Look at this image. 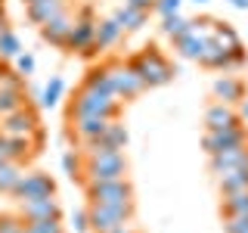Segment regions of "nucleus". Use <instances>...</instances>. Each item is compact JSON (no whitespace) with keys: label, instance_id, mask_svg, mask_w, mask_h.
<instances>
[{"label":"nucleus","instance_id":"4468645a","mask_svg":"<svg viewBox=\"0 0 248 233\" xmlns=\"http://www.w3.org/2000/svg\"><path fill=\"white\" fill-rule=\"evenodd\" d=\"M37 140L34 137H6L0 134V159L3 162H19V165H28L37 155Z\"/></svg>","mask_w":248,"mask_h":233},{"label":"nucleus","instance_id":"f3484780","mask_svg":"<svg viewBox=\"0 0 248 233\" xmlns=\"http://www.w3.org/2000/svg\"><path fill=\"white\" fill-rule=\"evenodd\" d=\"M72 25H75V16L72 13H59L56 19H50L46 25H41V37L50 47H59V50H65V44H68V34H72Z\"/></svg>","mask_w":248,"mask_h":233},{"label":"nucleus","instance_id":"9d476101","mask_svg":"<svg viewBox=\"0 0 248 233\" xmlns=\"http://www.w3.org/2000/svg\"><path fill=\"white\" fill-rule=\"evenodd\" d=\"M34 196H56V181L46 171H22L19 183L13 190V199H34Z\"/></svg>","mask_w":248,"mask_h":233},{"label":"nucleus","instance_id":"6e6552de","mask_svg":"<svg viewBox=\"0 0 248 233\" xmlns=\"http://www.w3.org/2000/svg\"><path fill=\"white\" fill-rule=\"evenodd\" d=\"M37 131H41V115L31 103L0 118V134L6 137H37Z\"/></svg>","mask_w":248,"mask_h":233},{"label":"nucleus","instance_id":"cd10ccee","mask_svg":"<svg viewBox=\"0 0 248 233\" xmlns=\"http://www.w3.org/2000/svg\"><path fill=\"white\" fill-rule=\"evenodd\" d=\"M230 215H248V190L220 193V217H230Z\"/></svg>","mask_w":248,"mask_h":233},{"label":"nucleus","instance_id":"ddd939ff","mask_svg":"<svg viewBox=\"0 0 248 233\" xmlns=\"http://www.w3.org/2000/svg\"><path fill=\"white\" fill-rule=\"evenodd\" d=\"M211 97L217 100V103L239 106V103H242V100L248 97V84H245V78H239V75H232V72H223V75H217V78H214V84H211Z\"/></svg>","mask_w":248,"mask_h":233},{"label":"nucleus","instance_id":"49530a36","mask_svg":"<svg viewBox=\"0 0 248 233\" xmlns=\"http://www.w3.org/2000/svg\"><path fill=\"white\" fill-rule=\"evenodd\" d=\"M0 10H3V0H0Z\"/></svg>","mask_w":248,"mask_h":233},{"label":"nucleus","instance_id":"423d86ee","mask_svg":"<svg viewBox=\"0 0 248 233\" xmlns=\"http://www.w3.org/2000/svg\"><path fill=\"white\" fill-rule=\"evenodd\" d=\"M137 205L124 208V205H99V202H87V221H90V233H112L118 227L134 224Z\"/></svg>","mask_w":248,"mask_h":233},{"label":"nucleus","instance_id":"c756f323","mask_svg":"<svg viewBox=\"0 0 248 233\" xmlns=\"http://www.w3.org/2000/svg\"><path fill=\"white\" fill-rule=\"evenodd\" d=\"M19 177H22L19 162H0V196H13Z\"/></svg>","mask_w":248,"mask_h":233},{"label":"nucleus","instance_id":"393cba45","mask_svg":"<svg viewBox=\"0 0 248 233\" xmlns=\"http://www.w3.org/2000/svg\"><path fill=\"white\" fill-rule=\"evenodd\" d=\"M211 44H217L220 50H236V47H242V37H239V31L230 25V22H220L217 19V25L211 31Z\"/></svg>","mask_w":248,"mask_h":233},{"label":"nucleus","instance_id":"c85d7f7f","mask_svg":"<svg viewBox=\"0 0 248 233\" xmlns=\"http://www.w3.org/2000/svg\"><path fill=\"white\" fill-rule=\"evenodd\" d=\"M158 28H161V34H165L168 41H177V37H183V34H189V31H192V19L174 13V16H165Z\"/></svg>","mask_w":248,"mask_h":233},{"label":"nucleus","instance_id":"39448f33","mask_svg":"<svg viewBox=\"0 0 248 233\" xmlns=\"http://www.w3.org/2000/svg\"><path fill=\"white\" fill-rule=\"evenodd\" d=\"M84 196L87 202H99V205H124L134 208V183L127 177H118V181H99V183H84Z\"/></svg>","mask_w":248,"mask_h":233},{"label":"nucleus","instance_id":"9b49d317","mask_svg":"<svg viewBox=\"0 0 248 233\" xmlns=\"http://www.w3.org/2000/svg\"><path fill=\"white\" fill-rule=\"evenodd\" d=\"M108 121H112V118H106V115H65L68 137H75L78 146H84L87 140L103 137L106 128H108Z\"/></svg>","mask_w":248,"mask_h":233},{"label":"nucleus","instance_id":"473e14b6","mask_svg":"<svg viewBox=\"0 0 248 233\" xmlns=\"http://www.w3.org/2000/svg\"><path fill=\"white\" fill-rule=\"evenodd\" d=\"M59 162H62V171H65L72 181H81V171H84V155H81V150H65Z\"/></svg>","mask_w":248,"mask_h":233},{"label":"nucleus","instance_id":"2eb2a0df","mask_svg":"<svg viewBox=\"0 0 248 233\" xmlns=\"http://www.w3.org/2000/svg\"><path fill=\"white\" fill-rule=\"evenodd\" d=\"M19 215L25 221H44V217H62V205L56 196H34V199H22L16 202Z\"/></svg>","mask_w":248,"mask_h":233},{"label":"nucleus","instance_id":"a18cd8bd","mask_svg":"<svg viewBox=\"0 0 248 233\" xmlns=\"http://www.w3.org/2000/svg\"><path fill=\"white\" fill-rule=\"evenodd\" d=\"M189 3H196V6H205V3H211V0H189Z\"/></svg>","mask_w":248,"mask_h":233},{"label":"nucleus","instance_id":"79ce46f5","mask_svg":"<svg viewBox=\"0 0 248 233\" xmlns=\"http://www.w3.org/2000/svg\"><path fill=\"white\" fill-rule=\"evenodd\" d=\"M227 3L232 6V10H242V13H248V0H227Z\"/></svg>","mask_w":248,"mask_h":233},{"label":"nucleus","instance_id":"aec40b11","mask_svg":"<svg viewBox=\"0 0 248 233\" xmlns=\"http://www.w3.org/2000/svg\"><path fill=\"white\" fill-rule=\"evenodd\" d=\"M199 66L202 68H208V72H236V62H232V56L227 50H220L217 44H211L208 41V47H205V53L199 56Z\"/></svg>","mask_w":248,"mask_h":233},{"label":"nucleus","instance_id":"58836bf2","mask_svg":"<svg viewBox=\"0 0 248 233\" xmlns=\"http://www.w3.org/2000/svg\"><path fill=\"white\" fill-rule=\"evenodd\" d=\"M72 227H75V233H90V221H87V208H84V212H75V217H72Z\"/></svg>","mask_w":248,"mask_h":233},{"label":"nucleus","instance_id":"dca6fc26","mask_svg":"<svg viewBox=\"0 0 248 233\" xmlns=\"http://www.w3.org/2000/svg\"><path fill=\"white\" fill-rule=\"evenodd\" d=\"M236 168H248V143L208 155V171L211 174H223V171H236Z\"/></svg>","mask_w":248,"mask_h":233},{"label":"nucleus","instance_id":"4be33fe9","mask_svg":"<svg viewBox=\"0 0 248 233\" xmlns=\"http://www.w3.org/2000/svg\"><path fill=\"white\" fill-rule=\"evenodd\" d=\"M170 44H174V53H177V56L199 62V56L205 53V47H208V37H202V34H196V31H189V34L177 37V41H170Z\"/></svg>","mask_w":248,"mask_h":233},{"label":"nucleus","instance_id":"f03ea898","mask_svg":"<svg viewBox=\"0 0 248 233\" xmlns=\"http://www.w3.org/2000/svg\"><path fill=\"white\" fill-rule=\"evenodd\" d=\"M96 10L93 3H81L75 13V25H72V34H68V44L65 50L68 53H78V56H96Z\"/></svg>","mask_w":248,"mask_h":233},{"label":"nucleus","instance_id":"1a4fd4ad","mask_svg":"<svg viewBox=\"0 0 248 233\" xmlns=\"http://www.w3.org/2000/svg\"><path fill=\"white\" fill-rule=\"evenodd\" d=\"M28 106V93H25V78L16 68H6L0 78V118L16 112V109Z\"/></svg>","mask_w":248,"mask_h":233},{"label":"nucleus","instance_id":"a211bd4d","mask_svg":"<svg viewBox=\"0 0 248 233\" xmlns=\"http://www.w3.org/2000/svg\"><path fill=\"white\" fill-rule=\"evenodd\" d=\"M68 10V0H31V3H25V16L31 25H46L50 19H56L59 13Z\"/></svg>","mask_w":248,"mask_h":233},{"label":"nucleus","instance_id":"0eeeda50","mask_svg":"<svg viewBox=\"0 0 248 233\" xmlns=\"http://www.w3.org/2000/svg\"><path fill=\"white\" fill-rule=\"evenodd\" d=\"M106 68H108V78H112V90L121 103H127V100H134L146 90V81L127 66V59H108Z\"/></svg>","mask_w":248,"mask_h":233},{"label":"nucleus","instance_id":"6ab92c4d","mask_svg":"<svg viewBox=\"0 0 248 233\" xmlns=\"http://www.w3.org/2000/svg\"><path fill=\"white\" fill-rule=\"evenodd\" d=\"M232 124H242L236 106H227V103H217L214 100L205 109V131H223V128H232Z\"/></svg>","mask_w":248,"mask_h":233},{"label":"nucleus","instance_id":"e433bc0d","mask_svg":"<svg viewBox=\"0 0 248 233\" xmlns=\"http://www.w3.org/2000/svg\"><path fill=\"white\" fill-rule=\"evenodd\" d=\"M214 25H217L214 16H199V19H192V31H196V34H202V37H208V41H211Z\"/></svg>","mask_w":248,"mask_h":233},{"label":"nucleus","instance_id":"2f4dec72","mask_svg":"<svg viewBox=\"0 0 248 233\" xmlns=\"http://www.w3.org/2000/svg\"><path fill=\"white\" fill-rule=\"evenodd\" d=\"M106 143L108 146H115V150H127V140H130V134H127V128L118 121V118H112L108 121V128H106Z\"/></svg>","mask_w":248,"mask_h":233},{"label":"nucleus","instance_id":"c03bdc74","mask_svg":"<svg viewBox=\"0 0 248 233\" xmlns=\"http://www.w3.org/2000/svg\"><path fill=\"white\" fill-rule=\"evenodd\" d=\"M6 28H10V22H6V13L0 10V31H6Z\"/></svg>","mask_w":248,"mask_h":233},{"label":"nucleus","instance_id":"f8f14e48","mask_svg":"<svg viewBox=\"0 0 248 233\" xmlns=\"http://www.w3.org/2000/svg\"><path fill=\"white\" fill-rule=\"evenodd\" d=\"M242 143H248V128L245 124H232V128H223V131H205V137H202L205 155L232 150V146H242Z\"/></svg>","mask_w":248,"mask_h":233},{"label":"nucleus","instance_id":"4c0bfd02","mask_svg":"<svg viewBox=\"0 0 248 233\" xmlns=\"http://www.w3.org/2000/svg\"><path fill=\"white\" fill-rule=\"evenodd\" d=\"M186 3V0H155V10L152 13H158L161 19L165 16H174V13H180V6Z\"/></svg>","mask_w":248,"mask_h":233},{"label":"nucleus","instance_id":"a19ab883","mask_svg":"<svg viewBox=\"0 0 248 233\" xmlns=\"http://www.w3.org/2000/svg\"><path fill=\"white\" fill-rule=\"evenodd\" d=\"M236 112H239V121H242L245 128H248V97L242 100V103H239V109H236Z\"/></svg>","mask_w":248,"mask_h":233},{"label":"nucleus","instance_id":"20e7f679","mask_svg":"<svg viewBox=\"0 0 248 233\" xmlns=\"http://www.w3.org/2000/svg\"><path fill=\"white\" fill-rule=\"evenodd\" d=\"M84 155V152H81ZM127 177V155L121 150L103 152V155H84L81 183H99V181H118Z\"/></svg>","mask_w":248,"mask_h":233},{"label":"nucleus","instance_id":"412c9836","mask_svg":"<svg viewBox=\"0 0 248 233\" xmlns=\"http://www.w3.org/2000/svg\"><path fill=\"white\" fill-rule=\"evenodd\" d=\"M124 37V28L115 22V16H106V19H96V50H112L118 47Z\"/></svg>","mask_w":248,"mask_h":233},{"label":"nucleus","instance_id":"bb28decb","mask_svg":"<svg viewBox=\"0 0 248 233\" xmlns=\"http://www.w3.org/2000/svg\"><path fill=\"white\" fill-rule=\"evenodd\" d=\"M81 84H84V87H90V90H99V93H115V90H112V78H108L106 62H99V66H90Z\"/></svg>","mask_w":248,"mask_h":233},{"label":"nucleus","instance_id":"7ed1b4c3","mask_svg":"<svg viewBox=\"0 0 248 233\" xmlns=\"http://www.w3.org/2000/svg\"><path fill=\"white\" fill-rule=\"evenodd\" d=\"M121 100L115 93H99V90H90V87H78L75 90V100L68 103V112L65 115H106V118H118L121 115Z\"/></svg>","mask_w":248,"mask_h":233},{"label":"nucleus","instance_id":"f704fd0d","mask_svg":"<svg viewBox=\"0 0 248 233\" xmlns=\"http://www.w3.org/2000/svg\"><path fill=\"white\" fill-rule=\"evenodd\" d=\"M13 66H16V72H19L22 78H28V75H34V68H37V59L31 56V53H19V56L13 59Z\"/></svg>","mask_w":248,"mask_h":233},{"label":"nucleus","instance_id":"5701e85b","mask_svg":"<svg viewBox=\"0 0 248 233\" xmlns=\"http://www.w3.org/2000/svg\"><path fill=\"white\" fill-rule=\"evenodd\" d=\"M112 16H115V22H118V25L124 28V34H134V31H140V28L146 25V22H149V13L134 10V6H124V3H121Z\"/></svg>","mask_w":248,"mask_h":233},{"label":"nucleus","instance_id":"f257e3e1","mask_svg":"<svg viewBox=\"0 0 248 233\" xmlns=\"http://www.w3.org/2000/svg\"><path fill=\"white\" fill-rule=\"evenodd\" d=\"M127 66L146 81V90L165 87V84L174 81V66H170L168 56H165V53H161L155 44H149V47H143L140 53H134V56L127 59Z\"/></svg>","mask_w":248,"mask_h":233},{"label":"nucleus","instance_id":"72a5a7b5","mask_svg":"<svg viewBox=\"0 0 248 233\" xmlns=\"http://www.w3.org/2000/svg\"><path fill=\"white\" fill-rule=\"evenodd\" d=\"M0 233H28L25 230V217L19 212L16 215H0Z\"/></svg>","mask_w":248,"mask_h":233},{"label":"nucleus","instance_id":"b1692460","mask_svg":"<svg viewBox=\"0 0 248 233\" xmlns=\"http://www.w3.org/2000/svg\"><path fill=\"white\" fill-rule=\"evenodd\" d=\"M62 97H65V78L53 75L50 81H46V87L41 90V97H37V106L41 109H56L62 103Z\"/></svg>","mask_w":248,"mask_h":233},{"label":"nucleus","instance_id":"de8ad7c7","mask_svg":"<svg viewBox=\"0 0 248 233\" xmlns=\"http://www.w3.org/2000/svg\"><path fill=\"white\" fill-rule=\"evenodd\" d=\"M22 3H31V0H22Z\"/></svg>","mask_w":248,"mask_h":233},{"label":"nucleus","instance_id":"c9c22d12","mask_svg":"<svg viewBox=\"0 0 248 233\" xmlns=\"http://www.w3.org/2000/svg\"><path fill=\"white\" fill-rule=\"evenodd\" d=\"M223 233H248V215L223 217Z\"/></svg>","mask_w":248,"mask_h":233},{"label":"nucleus","instance_id":"a878e982","mask_svg":"<svg viewBox=\"0 0 248 233\" xmlns=\"http://www.w3.org/2000/svg\"><path fill=\"white\" fill-rule=\"evenodd\" d=\"M217 190L220 193H239L248 190V168H236V171H223V174H214Z\"/></svg>","mask_w":248,"mask_h":233},{"label":"nucleus","instance_id":"09e8293b","mask_svg":"<svg viewBox=\"0 0 248 233\" xmlns=\"http://www.w3.org/2000/svg\"><path fill=\"white\" fill-rule=\"evenodd\" d=\"M0 162H3V159H0Z\"/></svg>","mask_w":248,"mask_h":233},{"label":"nucleus","instance_id":"37998d69","mask_svg":"<svg viewBox=\"0 0 248 233\" xmlns=\"http://www.w3.org/2000/svg\"><path fill=\"white\" fill-rule=\"evenodd\" d=\"M112 233H140L134 224H127V227H118V230H112Z\"/></svg>","mask_w":248,"mask_h":233},{"label":"nucleus","instance_id":"7c9ffc66","mask_svg":"<svg viewBox=\"0 0 248 233\" xmlns=\"http://www.w3.org/2000/svg\"><path fill=\"white\" fill-rule=\"evenodd\" d=\"M22 53V41H19V34H16L13 28H6V31H0V62H13L16 56Z\"/></svg>","mask_w":248,"mask_h":233},{"label":"nucleus","instance_id":"ea45409f","mask_svg":"<svg viewBox=\"0 0 248 233\" xmlns=\"http://www.w3.org/2000/svg\"><path fill=\"white\" fill-rule=\"evenodd\" d=\"M124 6H134V10H143V13H152L155 10V0H121Z\"/></svg>","mask_w":248,"mask_h":233}]
</instances>
